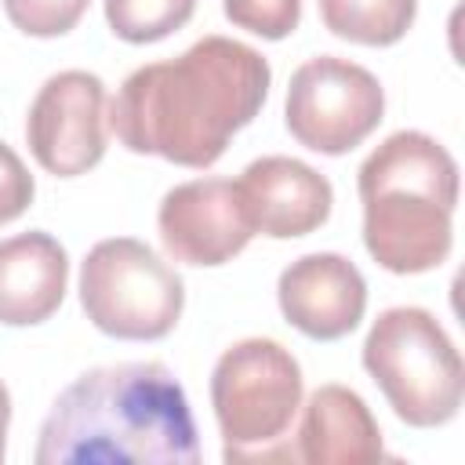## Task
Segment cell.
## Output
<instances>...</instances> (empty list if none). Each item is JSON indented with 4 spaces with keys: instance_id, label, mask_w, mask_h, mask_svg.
I'll return each mask as SVG.
<instances>
[{
    "instance_id": "obj_3",
    "label": "cell",
    "mask_w": 465,
    "mask_h": 465,
    "mask_svg": "<svg viewBox=\"0 0 465 465\" xmlns=\"http://www.w3.org/2000/svg\"><path fill=\"white\" fill-rule=\"evenodd\" d=\"M363 247L396 272L414 276L447 262L454 243L458 160L425 131H396L356 171Z\"/></svg>"
},
{
    "instance_id": "obj_15",
    "label": "cell",
    "mask_w": 465,
    "mask_h": 465,
    "mask_svg": "<svg viewBox=\"0 0 465 465\" xmlns=\"http://www.w3.org/2000/svg\"><path fill=\"white\" fill-rule=\"evenodd\" d=\"M196 11V0H105V22L124 44H156L178 33Z\"/></svg>"
},
{
    "instance_id": "obj_7",
    "label": "cell",
    "mask_w": 465,
    "mask_h": 465,
    "mask_svg": "<svg viewBox=\"0 0 465 465\" xmlns=\"http://www.w3.org/2000/svg\"><path fill=\"white\" fill-rule=\"evenodd\" d=\"M385 116L378 76L349 58L316 54L291 73L283 124L291 138L312 153L341 156L367 142Z\"/></svg>"
},
{
    "instance_id": "obj_2",
    "label": "cell",
    "mask_w": 465,
    "mask_h": 465,
    "mask_svg": "<svg viewBox=\"0 0 465 465\" xmlns=\"http://www.w3.org/2000/svg\"><path fill=\"white\" fill-rule=\"evenodd\" d=\"M36 465H193L196 421L182 381L156 360L84 371L51 403Z\"/></svg>"
},
{
    "instance_id": "obj_17",
    "label": "cell",
    "mask_w": 465,
    "mask_h": 465,
    "mask_svg": "<svg viewBox=\"0 0 465 465\" xmlns=\"http://www.w3.org/2000/svg\"><path fill=\"white\" fill-rule=\"evenodd\" d=\"M225 18L262 40H283L302 22V0H222Z\"/></svg>"
},
{
    "instance_id": "obj_4",
    "label": "cell",
    "mask_w": 465,
    "mask_h": 465,
    "mask_svg": "<svg viewBox=\"0 0 465 465\" xmlns=\"http://www.w3.org/2000/svg\"><path fill=\"white\" fill-rule=\"evenodd\" d=\"M360 360L400 421L436 429L461 411L465 367L450 334L429 309L392 305L378 312Z\"/></svg>"
},
{
    "instance_id": "obj_6",
    "label": "cell",
    "mask_w": 465,
    "mask_h": 465,
    "mask_svg": "<svg viewBox=\"0 0 465 465\" xmlns=\"http://www.w3.org/2000/svg\"><path fill=\"white\" fill-rule=\"evenodd\" d=\"M80 305L109 338L160 341L182 320L185 283L149 243L109 236L80 262Z\"/></svg>"
},
{
    "instance_id": "obj_10",
    "label": "cell",
    "mask_w": 465,
    "mask_h": 465,
    "mask_svg": "<svg viewBox=\"0 0 465 465\" xmlns=\"http://www.w3.org/2000/svg\"><path fill=\"white\" fill-rule=\"evenodd\" d=\"M283 320L312 341H338L352 334L367 312V280L338 251H312L294 258L276 280Z\"/></svg>"
},
{
    "instance_id": "obj_9",
    "label": "cell",
    "mask_w": 465,
    "mask_h": 465,
    "mask_svg": "<svg viewBox=\"0 0 465 465\" xmlns=\"http://www.w3.org/2000/svg\"><path fill=\"white\" fill-rule=\"evenodd\" d=\"M156 229L174 262L200 269L232 262L254 236L240 189L229 178H193L167 189L156 211Z\"/></svg>"
},
{
    "instance_id": "obj_14",
    "label": "cell",
    "mask_w": 465,
    "mask_h": 465,
    "mask_svg": "<svg viewBox=\"0 0 465 465\" xmlns=\"http://www.w3.org/2000/svg\"><path fill=\"white\" fill-rule=\"evenodd\" d=\"M418 0H320L323 25L363 47H389L407 36L414 25Z\"/></svg>"
},
{
    "instance_id": "obj_19",
    "label": "cell",
    "mask_w": 465,
    "mask_h": 465,
    "mask_svg": "<svg viewBox=\"0 0 465 465\" xmlns=\"http://www.w3.org/2000/svg\"><path fill=\"white\" fill-rule=\"evenodd\" d=\"M7 425H11V392L7 385L0 381V461L7 454Z\"/></svg>"
},
{
    "instance_id": "obj_12",
    "label": "cell",
    "mask_w": 465,
    "mask_h": 465,
    "mask_svg": "<svg viewBox=\"0 0 465 465\" xmlns=\"http://www.w3.org/2000/svg\"><path fill=\"white\" fill-rule=\"evenodd\" d=\"M69 291V254L44 232L29 229L0 240V323L36 327L51 320Z\"/></svg>"
},
{
    "instance_id": "obj_18",
    "label": "cell",
    "mask_w": 465,
    "mask_h": 465,
    "mask_svg": "<svg viewBox=\"0 0 465 465\" xmlns=\"http://www.w3.org/2000/svg\"><path fill=\"white\" fill-rule=\"evenodd\" d=\"M33 196H36V182H33L29 167L7 142H0V225L25 214Z\"/></svg>"
},
{
    "instance_id": "obj_8",
    "label": "cell",
    "mask_w": 465,
    "mask_h": 465,
    "mask_svg": "<svg viewBox=\"0 0 465 465\" xmlns=\"http://www.w3.org/2000/svg\"><path fill=\"white\" fill-rule=\"evenodd\" d=\"M109 98L98 73L62 69L44 80L25 116V142L54 178L87 174L105 156Z\"/></svg>"
},
{
    "instance_id": "obj_1",
    "label": "cell",
    "mask_w": 465,
    "mask_h": 465,
    "mask_svg": "<svg viewBox=\"0 0 465 465\" xmlns=\"http://www.w3.org/2000/svg\"><path fill=\"white\" fill-rule=\"evenodd\" d=\"M269 84L262 51L211 33L178 58L138 65L109 102V127L138 156L203 171L262 113Z\"/></svg>"
},
{
    "instance_id": "obj_16",
    "label": "cell",
    "mask_w": 465,
    "mask_h": 465,
    "mask_svg": "<svg viewBox=\"0 0 465 465\" xmlns=\"http://www.w3.org/2000/svg\"><path fill=\"white\" fill-rule=\"evenodd\" d=\"M4 15L11 18L15 29H22L25 36H65L87 11L91 0H0Z\"/></svg>"
},
{
    "instance_id": "obj_13",
    "label": "cell",
    "mask_w": 465,
    "mask_h": 465,
    "mask_svg": "<svg viewBox=\"0 0 465 465\" xmlns=\"http://www.w3.org/2000/svg\"><path fill=\"white\" fill-rule=\"evenodd\" d=\"M291 454L309 465H363L385 450L367 400L349 385H320L302 407Z\"/></svg>"
},
{
    "instance_id": "obj_5",
    "label": "cell",
    "mask_w": 465,
    "mask_h": 465,
    "mask_svg": "<svg viewBox=\"0 0 465 465\" xmlns=\"http://www.w3.org/2000/svg\"><path fill=\"white\" fill-rule=\"evenodd\" d=\"M211 407L225 461H294L283 436L302 407V367L276 338H243L218 356Z\"/></svg>"
},
{
    "instance_id": "obj_11",
    "label": "cell",
    "mask_w": 465,
    "mask_h": 465,
    "mask_svg": "<svg viewBox=\"0 0 465 465\" xmlns=\"http://www.w3.org/2000/svg\"><path fill=\"white\" fill-rule=\"evenodd\" d=\"M247 222L254 232L272 240H294L316 232L331 218V182L294 156H262L236 178Z\"/></svg>"
}]
</instances>
